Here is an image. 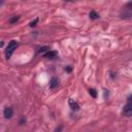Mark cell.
I'll return each mask as SVG.
<instances>
[{
    "mask_svg": "<svg viewBox=\"0 0 132 132\" xmlns=\"http://www.w3.org/2000/svg\"><path fill=\"white\" fill-rule=\"evenodd\" d=\"M18 42L15 41V40H11L9 43H8V45H7V47H6V51H5V57H6V59H9L10 58V56L12 55V53L14 52V50L18 47Z\"/></svg>",
    "mask_w": 132,
    "mask_h": 132,
    "instance_id": "cell-1",
    "label": "cell"
},
{
    "mask_svg": "<svg viewBox=\"0 0 132 132\" xmlns=\"http://www.w3.org/2000/svg\"><path fill=\"white\" fill-rule=\"evenodd\" d=\"M123 114L125 117H130L132 114V104L130 102V97L128 99V103L124 106V109H123Z\"/></svg>",
    "mask_w": 132,
    "mask_h": 132,
    "instance_id": "cell-2",
    "label": "cell"
},
{
    "mask_svg": "<svg viewBox=\"0 0 132 132\" xmlns=\"http://www.w3.org/2000/svg\"><path fill=\"white\" fill-rule=\"evenodd\" d=\"M3 114H4V118L5 119H10L13 116V109H12V107H10V106L5 107L4 110H3Z\"/></svg>",
    "mask_w": 132,
    "mask_h": 132,
    "instance_id": "cell-3",
    "label": "cell"
},
{
    "mask_svg": "<svg viewBox=\"0 0 132 132\" xmlns=\"http://www.w3.org/2000/svg\"><path fill=\"white\" fill-rule=\"evenodd\" d=\"M57 56H58V53L55 51H48L44 54V58H46V59H55V58H57Z\"/></svg>",
    "mask_w": 132,
    "mask_h": 132,
    "instance_id": "cell-4",
    "label": "cell"
},
{
    "mask_svg": "<svg viewBox=\"0 0 132 132\" xmlns=\"http://www.w3.org/2000/svg\"><path fill=\"white\" fill-rule=\"evenodd\" d=\"M59 85V80L57 77H52L50 80V89H56Z\"/></svg>",
    "mask_w": 132,
    "mask_h": 132,
    "instance_id": "cell-5",
    "label": "cell"
},
{
    "mask_svg": "<svg viewBox=\"0 0 132 132\" xmlns=\"http://www.w3.org/2000/svg\"><path fill=\"white\" fill-rule=\"evenodd\" d=\"M69 105H70V107H71V109L72 110H79V105H78V103L77 102H75V101H73L72 99H69Z\"/></svg>",
    "mask_w": 132,
    "mask_h": 132,
    "instance_id": "cell-6",
    "label": "cell"
},
{
    "mask_svg": "<svg viewBox=\"0 0 132 132\" xmlns=\"http://www.w3.org/2000/svg\"><path fill=\"white\" fill-rule=\"evenodd\" d=\"M90 18L92 19V20H97V19H99V14L95 11V10H92V11H90Z\"/></svg>",
    "mask_w": 132,
    "mask_h": 132,
    "instance_id": "cell-7",
    "label": "cell"
},
{
    "mask_svg": "<svg viewBox=\"0 0 132 132\" xmlns=\"http://www.w3.org/2000/svg\"><path fill=\"white\" fill-rule=\"evenodd\" d=\"M19 20H20V15H13L12 18H10V19H9V21H8V22H9V24L13 25V24H15Z\"/></svg>",
    "mask_w": 132,
    "mask_h": 132,
    "instance_id": "cell-8",
    "label": "cell"
},
{
    "mask_svg": "<svg viewBox=\"0 0 132 132\" xmlns=\"http://www.w3.org/2000/svg\"><path fill=\"white\" fill-rule=\"evenodd\" d=\"M89 93H90V95H91L93 98H96V97H97V91H96L95 89H93V88L90 89V90H89Z\"/></svg>",
    "mask_w": 132,
    "mask_h": 132,
    "instance_id": "cell-9",
    "label": "cell"
},
{
    "mask_svg": "<svg viewBox=\"0 0 132 132\" xmlns=\"http://www.w3.org/2000/svg\"><path fill=\"white\" fill-rule=\"evenodd\" d=\"M48 51H50V47L48 46H42V47H40L39 53L41 54V53H45V52H48Z\"/></svg>",
    "mask_w": 132,
    "mask_h": 132,
    "instance_id": "cell-10",
    "label": "cell"
},
{
    "mask_svg": "<svg viewBox=\"0 0 132 132\" xmlns=\"http://www.w3.org/2000/svg\"><path fill=\"white\" fill-rule=\"evenodd\" d=\"M37 23H38V19H35L34 21H32V22H30V24H29V26H30V27H35V26L37 25Z\"/></svg>",
    "mask_w": 132,
    "mask_h": 132,
    "instance_id": "cell-11",
    "label": "cell"
},
{
    "mask_svg": "<svg viewBox=\"0 0 132 132\" xmlns=\"http://www.w3.org/2000/svg\"><path fill=\"white\" fill-rule=\"evenodd\" d=\"M25 123H26V118L25 117H22L20 119V121H19V125H24Z\"/></svg>",
    "mask_w": 132,
    "mask_h": 132,
    "instance_id": "cell-12",
    "label": "cell"
},
{
    "mask_svg": "<svg viewBox=\"0 0 132 132\" xmlns=\"http://www.w3.org/2000/svg\"><path fill=\"white\" fill-rule=\"evenodd\" d=\"M61 130H62V126H59V128L56 129V132H61Z\"/></svg>",
    "mask_w": 132,
    "mask_h": 132,
    "instance_id": "cell-13",
    "label": "cell"
},
{
    "mask_svg": "<svg viewBox=\"0 0 132 132\" xmlns=\"http://www.w3.org/2000/svg\"><path fill=\"white\" fill-rule=\"evenodd\" d=\"M65 70H67L68 72H70V71H71V68H70V67H66V68H65Z\"/></svg>",
    "mask_w": 132,
    "mask_h": 132,
    "instance_id": "cell-14",
    "label": "cell"
},
{
    "mask_svg": "<svg viewBox=\"0 0 132 132\" xmlns=\"http://www.w3.org/2000/svg\"><path fill=\"white\" fill-rule=\"evenodd\" d=\"M3 44H4V42H3V41H1V42H0V47H2V46H3Z\"/></svg>",
    "mask_w": 132,
    "mask_h": 132,
    "instance_id": "cell-15",
    "label": "cell"
},
{
    "mask_svg": "<svg viewBox=\"0 0 132 132\" xmlns=\"http://www.w3.org/2000/svg\"><path fill=\"white\" fill-rule=\"evenodd\" d=\"M3 4V1H0V5H2Z\"/></svg>",
    "mask_w": 132,
    "mask_h": 132,
    "instance_id": "cell-16",
    "label": "cell"
}]
</instances>
